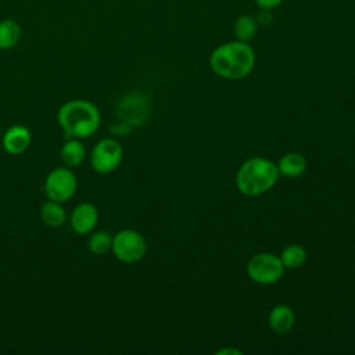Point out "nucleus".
Instances as JSON below:
<instances>
[{
  "label": "nucleus",
  "instance_id": "1",
  "mask_svg": "<svg viewBox=\"0 0 355 355\" xmlns=\"http://www.w3.org/2000/svg\"><path fill=\"white\" fill-rule=\"evenodd\" d=\"M255 53L247 42H229L216 47L209 57L212 71L230 80L245 78L254 68Z\"/></svg>",
  "mask_w": 355,
  "mask_h": 355
},
{
  "label": "nucleus",
  "instance_id": "2",
  "mask_svg": "<svg viewBox=\"0 0 355 355\" xmlns=\"http://www.w3.org/2000/svg\"><path fill=\"white\" fill-rule=\"evenodd\" d=\"M57 119L65 135L71 139L89 137L97 132L101 123L98 108L82 98L64 103L57 112Z\"/></svg>",
  "mask_w": 355,
  "mask_h": 355
},
{
  "label": "nucleus",
  "instance_id": "3",
  "mask_svg": "<svg viewBox=\"0 0 355 355\" xmlns=\"http://www.w3.org/2000/svg\"><path fill=\"white\" fill-rule=\"evenodd\" d=\"M279 178V169L275 162L268 158L254 157L243 162L240 166L236 184L237 189L245 196H259L276 183Z\"/></svg>",
  "mask_w": 355,
  "mask_h": 355
},
{
  "label": "nucleus",
  "instance_id": "4",
  "mask_svg": "<svg viewBox=\"0 0 355 355\" xmlns=\"http://www.w3.org/2000/svg\"><path fill=\"white\" fill-rule=\"evenodd\" d=\"M247 273L255 283L272 284L283 276L284 265L280 257L270 252H259L248 261Z\"/></svg>",
  "mask_w": 355,
  "mask_h": 355
},
{
  "label": "nucleus",
  "instance_id": "5",
  "mask_svg": "<svg viewBox=\"0 0 355 355\" xmlns=\"http://www.w3.org/2000/svg\"><path fill=\"white\" fill-rule=\"evenodd\" d=\"M111 250L119 261L125 263H133L144 257L147 244L144 237L139 232L132 229H123L112 236Z\"/></svg>",
  "mask_w": 355,
  "mask_h": 355
},
{
  "label": "nucleus",
  "instance_id": "6",
  "mask_svg": "<svg viewBox=\"0 0 355 355\" xmlns=\"http://www.w3.org/2000/svg\"><path fill=\"white\" fill-rule=\"evenodd\" d=\"M122 146L114 139H103L93 147L90 164L96 172L105 175L114 172L122 162Z\"/></svg>",
  "mask_w": 355,
  "mask_h": 355
},
{
  "label": "nucleus",
  "instance_id": "7",
  "mask_svg": "<svg viewBox=\"0 0 355 355\" xmlns=\"http://www.w3.org/2000/svg\"><path fill=\"white\" fill-rule=\"evenodd\" d=\"M78 187L75 173L68 166L53 169L44 180V191L53 201L64 202L69 200Z\"/></svg>",
  "mask_w": 355,
  "mask_h": 355
},
{
  "label": "nucleus",
  "instance_id": "8",
  "mask_svg": "<svg viewBox=\"0 0 355 355\" xmlns=\"http://www.w3.org/2000/svg\"><path fill=\"white\" fill-rule=\"evenodd\" d=\"M150 115V105L146 97L140 94H128L118 104L119 121L137 126L146 122Z\"/></svg>",
  "mask_w": 355,
  "mask_h": 355
},
{
  "label": "nucleus",
  "instance_id": "9",
  "mask_svg": "<svg viewBox=\"0 0 355 355\" xmlns=\"http://www.w3.org/2000/svg\"><path fill=\"white\" fill-rule=\"evenodd\" d=\"M69 222L75 233L87 234L96 227L98 222V211L90 202H80L71 212Z\"/></svg>",
  "mask_w": 355,
  "mask_h": 355
},
{
  "label": "nucleus",
  "instance_id": "10",
  "mask_svg": "<svg viewBox=\"0 0 355 355\" xmlns=\"http://www.w3.org/2000/svg\"><path fill=\"white\" fill-rule=\"evenodd\" d=\"M32 136L28 128L22 125H14L3 136V147L11 155L22 154L31 144Z\"/></svg>",
  "mask_w": 355,
  "mask_h": 355
},
{
  "label": "nucleus",
  "instance_id": "11",
  "mask_svg": "<svg viewBox=\"0 0 355 355\" xmlns=\"http://www.w3.org/2000/svg\"><path fill=\"white\" fill-rule=\"evenodd\" d=\"M268 322H269L270 329L275 333L284 334V333H288L291 330V327L294 326L295 316L290 306L280 304V305H276L272 308V311L269 312Z\"/></svg>",
  "mask_w": 355,
  "mask_h": 355
},
{
  "label": "nucleus",
  "instance_id": "12",
  "mask_svg": "<svg viewBox=\"0 0 355 355\" xmlns=\"http://www.w3.org/2000/svg\"><path fill=\"white\" fill-rule=\"evenodd\" d=\"M60 155H61V161L64 162L65 166L75 168V166H79L85 161L86 148L79 141V139H71L62 144Z\"/></svg>",
  "mask_w": 355,
  "mask_h": 355
},
{
  "label": "nucleus",
  "instance_id": "13",
  "mask_svg": "<svg viewBox=\"0 0 355 355\" xmlns=\"http://www.w3.org/2000/svg\"><path fill=\"white\" fill-rule=\"evenodd\" d=\"M21 25L12 18L0 19V50L15 47L21 39Z\"/></svg>",
  "mask_w": 355,
  "mask_h": 355
},
{
  "label": "nucleus",
  "instance_id": "14",
  "mask_svg": "<svg viewBox=\"0 0 355 355\" xmlns=\"http://www.w3.org/2000/svg\"><path fill=\"white\" fill-rule=\"evenodd\" d=\"M305 168H306V161L304 155H301L300 153H287L280 158L277 164L279 173H283L288 178H297L302 175Z\"/></svg>",
  "mask_w": 355,
  "mask_h": 355
},
{
  "label": "nucleus",
  "instance_id": "15",
  "mask_svg": "<svg viewBox=\"0 0 355 355\" xmlns=\"http://www.w3.org/2000/svg\"><path fill=\"white\" fill-rule=\"evenodd\" d=\"M65 218V209L58 201H46L40 208V219L44 225L50 227H60L61 225H64Z\"/></svg>",
  "mask_w": 355,
  "mask_h": 355
},
{
  "label": "nucleus",
  "instance_id": "16",
  "mask_svg": "<svg viewBox=\"0 0 355 355\" xmlns=\"http://www.w3.org/2000/svg\"><path fill=\"white\" fill-rule=\"evenodd\" d=\"M258 31V21L251 15H241L234 22V36L240 42H250Z\"/></svg>",
  "mask_w": 355,
  "mask_h": 355
},
{
  "label": "nucleus",
  "instance_id": "17",
  "mask_svg": "<svg viewBox=\"0 0 355 355\" xmlns=\"http://www.w3.org/2000/svg\"><path fill=\"white\" fill-rule=\"evenodd\" d=\"M112 247V236L107 230H97L90 234L87 248L94 255H104Z\"/></svg>",
  "mask_w": 355,
  "mask_h": 355
},
{
  "label": "nucleus",
  "instance_id": "18",
  "mask_svg": "<svg viewBox=\"0 0 355 355\" xmlns=\"http://www.w3.org/2000/svg\"><path fill=\"white\" fill-rule=\"evenodd\" d=\"M280 259L284 268L295 269V268H300L306 261V251L304 247L298 244H290L282 251Z\"/></svg>",
  "mask_w": 355,
  "mask_h": 355
},
{
  "label": "nucleus",
  "instance_id": "19",
  "mask_svg": "<svg viewBox=\"0 0 355 355\" xmlns=\"http://www.w3.org/2000/svg\"><path fill=\"white\" fill-rule=\"evenodd\" d=\"M130 130H132V126L129 123H126V122H122V121H119L118 123L110 126V132L116 135V136H126V135L130 133Z\"/></svg>",
  "mask_w": 355,
  "mask_h": 355
},
{
  "label": "nucleus",
  "instance_id": "20",
  "mask_svg": "<svg viewBox=\"0 0 355 355\" xmlns=\"http://www.w3.org/2000/svg\"><path fill=\"white\" fill-rule=\"evenodd\" d=\"M283 0H255L257 6L261 8V10H272V8H276L277 6H280Z\"/></svg>",
  "mask_w": 355,
  "mask_h": 355
},
{
  "label": "nucleus",
  "instance_id": "21",
  "mask_svg": "<svg viewBox=\"0 0 355 355\" xmlns=\"http://www.w3.org/2000/svg\"><path fill=\"white\" fill-rule=\"evenodd\" d=\"M225 354H233V355H240L241 351L240 349H232V348H223L220 351H218V355H225Z\"/></svg>",
  "mask_w": 355,
  "mask_h": 355
}]
</instances>
